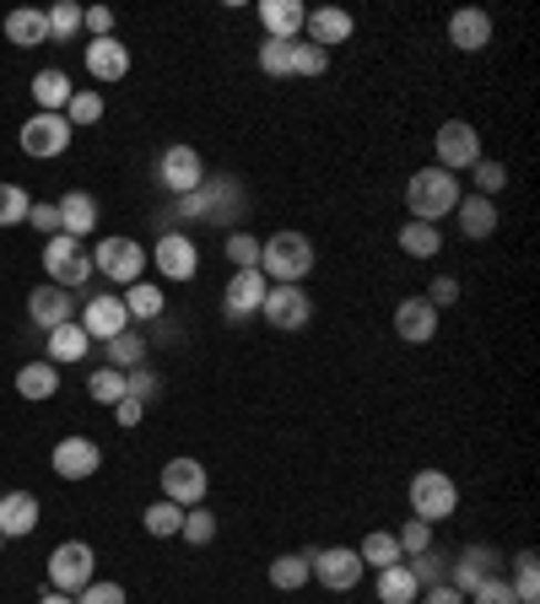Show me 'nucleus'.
<instances>
[{
	"instance_id": "nucleus-28",
	"label": "nucleus",
	"mask_w": 540,
	"mask_h": 604,
	"mask_svg": "<svg viewBox=\"0 0 540 604\" xmlns=\"http://www.w3.org/2000/svg\"><path fill=\"white\" fill-rule=\"evenodd\" d=\"M6 39L17 43V49H39V43H49V17L33 11V6L11 11V17H6Z\"/></svg>"
},
{
	"instance_id": "nucleus-9",
	"label": "nucleus",
	"mask_w": 540,
	"mask_h": 604,
	"mask_svg": "<svg viewBox=\"0 0 540 604\" xmlns=\"http://www.w3.org/2000/svg\"><path fill=\"white\" fill-rule=\"evenodd\" d=\"M308 572L330 588V594H346V588H357L363 583V556L351 551V545H325V551H308Z\"/></svg>"
},
{
	"instance_id": "nucleus-5",
	"label": "nucleus",
	"mask_w": 540,
	"mask_h": 604,
	"mask_svg": "<svg viewBox=\"0 0 540 604\" xmlns=\"http://www.w3.org/2000/svg\"><path fill=\"white\" fill-rule=\"evenodd\" d=\"M432 146H438V167H444V173H470L476 162L487 157V152H481V130L470 120H444Z\"/></svg>"
},
{
	"instance_id": "nucleus-26",
	"label": "nucleus",
	"mask_w": 540,
	"mask_h": 604,
	"mask_svg": "<svg viewBox=\"0 0 540 604\" xmlns=\"http://www.w3.org/2000/svg\"><path fill=\"white\" fill-rule=\"evenodd\" d=\"M54 211H60V233H65V238H77V243H82L86 233L98 227V201H92V195H82V190H71V195L54 205Z\"/></svg>"
},
{
	"instance_id": "nucleus-6",
	"label": "nucleus",
	"mask_w": 540,
	"mask_h": 604,
	"mask_svg": "<svg viewBox=\"0 0 540 604\" xmlns=\"http://www.w3.org/2000/svg\"><path fill=\"white\" fill-rule=\"evenodd\" d=\"M146 265H152V259H146V248H141L135 238H103L98 248H92V270L109 276L114 286H135Z\"/></svg>"
},
{
	"instance_id": "nucleus-35",
	"label": "nucleus",
	"mask_w": 540,
	"mask_h": 604,
	"mask_svg": "<svg viewBox=\"0 0 540 604\" xmlns=\"http://www.w3.org/2000/svg\"><path fill=\"white\" fill-rule=\"evenodd\" d=\"M179 524H184V508H179V502H167V496H157V502L141 513V529H146L152 540H173Z\"/></svg>"
},
{
	"instance_id": "nucleus-7",
	"label": "nucleus",
	"mask_w": 540,
	"mask_h": 604,
	"mask_svg": "<svg viewBox=\"0 0 540 604\" xmlns=\"http://www.w3.org/2000/svg\"><path fill=\"white\" fill-rule=\"evenodd\" d=\"M43 270H49V286H60V291H77V286L92 276V254H86L77 238H49L43 243Z\"/></svg>"
},
{
	"instance_id": "nucleus-24",
	"label": "nucleus",
	"mask_w": 540,
	"mask_h": 604,
	"mask_svg": "<svg viewBox=\"0 0 540 604\" xmlns=\"http://www.w3.org/2000/svg\"><path fill=\"white\" fill-rule=\"evenodd\" d=\"M351 11H340V6H319V11H308V22H303V33H308V43H319L325 54H330L335 43L351 39Z\"/></svg>"
},
{
	"instance_id": "nucleus-59",
	"label": "nucleus",
	"mask_w": 540,
	"mask_h": 604,
	"mask_svg": "<svg viewBox=\"0 0 540 604\" xmlns=\"http://www.w3.org/2000/svg\"><path fill=\"white\" fill-rule=\"evenodd\" d=\"M114 416H120V427H141V416H146V405H141V400H130V395H125V400L114 405Z\"/></svg>"
},
{
	"instance_id": "nucleus-2",
	"label": "nucleus",
	"mask_w": 540,
	"mask_h": 604,
	"mask_svg": "<svg viewBox=\"0 0 540 604\" xmlns=\"http://www.w3.org/2000/svg\"><path fill=\"white\" fill-rule=\"evenodd\" d=\"M314 270V243L303 233H276L259 243V276L271 286H303Z\"/></svg>"
},
{
	"instance_id": "nucleus-15",
	"label": "nucleus",
	"mask_w": 540,
	"mask_h": 604,
	"mask_svg": "<svg viewBox=\"0 0 540 604\" xmlns=\"http://www.w3.org/2000/svg\"><path fill=\"white\" fill-rule=\"evenodd\" d=\"M49 464H54L60 481H92L98 464H103V448L92 443V438H60L54 453H49Z\"/></svg>"
},
{
	"instance_id": "nucleus-4",
	"label": "nucleus",
	"mask_w": 540,
	"mask_h": 604,
	"mask_svg": "<svg viewBox=\"0 0 540 604\" xmlns=\"http://www.w3.org/2000/svg\"><path fill=\"white\" fill-rule=\"evenodd\" d=\"M92 577H98V556H92L86 540L54 545V556H49V588H54V594H71V600H77Z\"/></svg>"
},
{
	"instance_id": "nucleus-55",
	"label": "nucleus",
	"mask_w": 540,
	"mask_h": 604,
	"mask_svg": "<svg viewBox=\"0 0 540 604\" xmlns=\"http://www.w3.org/2000/svg\"><path fill=\"white\" fill-rule=\"evenodd\" d=\"M28 222H33V233H43V238H60V211H54L49 201H33Z\"/></svg>"
},
{
	"instance_id": "nucleus-36",
	"label": "nucleus",
	"mask_w": 540,
	"mask_h": 604,
	"mask_svg": "<svg viewBox=\"0 0 540 604\" xmlns=\"http://www.w3.org/2000/svg\"><path fill=\"white\" fill-rule=\"evenodd\" d=\"M308 577H314V572H308V551H287V556L271 562V583H276L282 594H297Z\"/></svg>"
},
{
	"instance_id": "nucleus-49",
	"label": "nucleus",
	"mask_w": 540,
	"mask_h": 604,
	"mask_svg": "<svg viewBox=\"0 0 540 604\" xmlns=\"http://www.w3.org/2000/svg\"><path fill=\"white\" fill-rule=\"evenodd\" d=\"M227 259H233V270H259V238L254 233H227Z\"/></svg>"
},
{
	"instance_id": "nucleus-37",
	"label": "nucleus",
	"mask_w": 540,
	"mask_h": 604,
	"mask_svg": "<svg viewBox=\"0 0 540 604\" xmlns=\"http://www.w3.org/2000/svg\"><path fill=\"white\" fill-rule=\"evenodd\" d=\"M43 17H49V43H77V33H82V6L77 0H54Z\"/></svg>"
},
{
	"instance_id": "nucleus-56",
	"label": "nucleus",
	"mask_w": 540,
	"mask_h": 604,
	"mask_svg": "<svg viewBox=\"0 0 540 604\" xmlns=\"http://www.w3.org/2000/svg\"><path fill=\"white\" fill-rule=\"evenodd\" d=\"M421 297H427V303H432V308H438V314H444V308H449V303H459V281H455V276H438V281L427 286V291H421Z\"/></svg>"
},
{
	"instance_id": "nucleus-30",
	"label": "nucleus",
	"mask_w": 540,
	"mask_h": 604,
	"mask_svg": "<svg viewBox=\"0 0 540 604\" xmlns=\"http://www.w3.org/2000/svg\"><path fill=\"white\" fill-rule=\"evenodd\" d=\"M86 351H92V340H86V329L77 319L60 324V329H49V362H82Z\"/></svg>"
},
{
	"instance_id": "nucleus-19",
	"label": "nucleus",
	"mask_w": 540,
	"mask_h": 604,
	"mask_svg": "<svg viewBox=\"0 0 540 604\" xmlns=\"http://www.w3.org/2000/svg\"><path fill=\"white\" fill-rule=\"evenodd\" d=\"M39 496L33 491H6L0 496V540H28L39 529Z\"/></svg>"
},
{
	"instance_id": "nucleus-33",
	"label": "nucleus",
	"mask_w": 540,
	"mask_h": 604,
	"mask_svg": "<svg viewBox=\"0 0 540 604\" xmlns=\"http://www.w3.org/2000/svg\"><path fill=\"white\" fill-rule=\"evenodd\" d=\"M357 556H363V566H374V572H384V566H395V562H406V556H400V540H395L389 529H374V534L357 545Z\"/></svg>"
},
{
	"instance_id": "nucleus-43",
	"label": "nucleus",
	"mask_w": 540,
	"mask_h": 604,
	"mask_svg": "<svg viewBox=\"0 0 540 604\" xmlns=\"http://www.w3.org/2000/svg\"><path fill=\"white\" fill-rule=\"evenodd\" d=\"M325 71H330V54L319 43H308V39L292 43V76H325Z\"/></svg>"
},
{
	"instance_id": "nucleus-17",
	"label": "nucleus",
	"mask_w": 540,
	"mask_h": 604,
	"mask_svg": "<svg viewBox=\"0 0 540 604\" xmlns=\"http://www.w3.org/2000/svg\"><path fill=\"white\" fill-rule=\"evenodd\" d=\"M498 562H502V556L492 551V545H465V551H459V562L449 566V588H459V594L470 600L487 577H498Z\"/></svg>"
},
{
	"instance_id": "nucleus-23",
	"label": "nucleus",
	"mask_w": 540,
	"mask_h": 604,
	"mask_svg": "<svg viewBox=\"0 0 540 604\" xmlns=\"http://www.w3.org/2000/svg\"><path fill=\"white\" fill-rule=\"evenodd\" d=\"M86 76L92 81H125L130 76V49L120 39H92L86 43Z\"/></svg>"
},
{
	"instance_id": "nucleus-14",
	"label": "nucleus",
	"mask_w": 540,
	"mask_h": 604,
	"mask_svg": "<svg viewBox=\"0 0 540 604\" xmlns=\"http://www.w3.org/2000/svg\"><path fill=\"white\" fill-rule=\"evenodd\" d=\"M259 314H265L271 329H303V324L314 319V297L303 286H271L265 303H259Z\"/></svg>"
},
{
	"instance_id": "nucleus-46",
	"label": "nucleus",
	"mask_w": 540,
	"mask_h": 604,
	"mask_svg": "<svg viewBox=\"0 0 540 604\" xmlns=\"http://www.w3.org/2000/svg\"><path fill=\"white\" fill-rule=\"evenodd\" d=\"M103 120V92H71V103H65V124L77 130V124H98Z\"/></svg>"
},
{
	"instance_id": "nucleus-48",
	"label": "nucleus",
	"mask_w": 540,
	"mask_h": 604,
	"mask_svg": "<svg viewBox=\"0 0 540 604\" xmlns=\"http://www.w3.org/2000/svg\"><path fill=\"white\" fill-rule=\"evenodd\" d=\"M292 43H282V39L259 43V71H265V76H292Z\"/></svg>"
},
{
	"instance_id": "nucleus-53",
	"label": "nucleus",
	"mask_w": 540,
	"mask_h": 604,
	"mask_svg": "<svg viewBox=\"0 0 540 604\" xmlns=\"http://www.w3.org/2000/svg\"><path fill=\"white\" fill-rule=\"evenodd\" d=\"M77 604H125V588H120V583H103V577H92L82 594H77Z\"/></svg>"
},
{
	"instance_id": "nucleus-32",
	"label": "nucleus",
	"mask_w": 540,
	"mask_h": 604,
	"mask_svg": "<svg viewBox=\"0 0 540 604\" xmlns=\"http://www.w3.org/2000/svg\"><path fill=\"white\" fill-rule=\"evenodd\" d=\"M54 389H60L54 362H28L17 372V395H22V400H54Z\"/></svg>"
},
{
	"instance_id": "nucleus-29",
	"label": "nucleus",
	"mask_w": 540,
	"mask_h": 604,
	"mask_svg": "<svg viewBox=\"0 0 540 604\" xmlns=\"http://www.w3.org/2000/svg\"><path fill=\"white\" fill-rule=\"evenodd\" d=\"M71 92H77V86H71V76H65V71H54V65L33 76V98H39V114H65Z\"/></svg>"
},
{
	"instance_id": "nucleus-22",
	"label": "nucleus",
	"mask_w": 540,
	"mask_h": 604,
	"mask_svg": "<svg viewBox=\"0 0 540 604\" xmlns=\"http://www.w3.org/2000/svg\"><path fill=\"white\" fill-rule=\"evenodd\" d=\"M395 335H400L406 346H427V340L438 335V308H432L427 297H406V303L395 308Z\"/></svg>"
},
{
	"instance_id": "nucleus-20",
	"label": "nucleus",
	"mask_w": 540,
	"mask_h": 604,
	"mask_svg": "<svg viewBox=\"0 0 540 604\" xmlns=\"http://www.w3.org/2000/svg\"><path fill=\"white\" fill-rule=\"evenodd\" d=\"M303 22H308V6L303 0H259V28L265 39H303Z\"/></svg>"
},
{
	"instance_id": "nucleus-16",
	"label": "nucleus",
	"mask_w": 540,
	"mask_h": 604,
	"mask_svg": "<svg viewBox=\"0 0 540 604\" xmlns=\"http://www.w3.org/2000/svg\"><path fill=\"white\" fill-rule=\"evenodd\" d=\"M77 324L86 329V340H114V335H125L130 329V314H125V303H120L114 291H103V297H86L82 319Z\"/></svg>"
},
{
	"instance_id": "nucleus-11",
	"label": "nucleus",
	"mask_w": 540,
	"mask_h": 604,
	"mask_svg": "<svg viewBox=\"0 0 540 604\" xmlns=\"http://www.w3.org/2000/svg\"><path fill=\"white\" fill-rule=\"evenodd\" d=\"M206 464L201 459H167L163 464V496L167 502H179V508H201L206 502Z\"/></svg>"
},
{
	"instance_id": "nucleus-10",
	"label": "nucleus",
	"mask_w": 540,
	"mask_h": 604,
	"mask_svg": "<svg viewBox=\"0 0 540 604\" xmlns=\"http://www.w3.org/2000/svg\"><path fill=\"white\" fill-rule=\"evenodd\" d=\"M157 184H163L173 201H179V195H195V190L206 184L201 152H195V146H167L163 157H157Z\"/></svg>"
},
{
	"instance_id": "nucleus-61",
	"label": "nucleus",
	"mask_w": 540,
	"mask_h": 604,
	"mask_svg": "<svg viewBox=\"0 0 540 604\" xmlns=\"http://www.w3.org/2000/svg\"><path fill=\"white\" fill-rule=\"evenodd\" d=\"M0 545H6V540H0Z\"/></svg>"
},
{
	"instance_id": "nucleus-3",
	"label": "nucleus",
	"mask_w": 540,
	"mask_h": 604,
	"mask_svg": "<svg viewBox=\"0 0 540 604\" xmlns=\"http://www.w3.org/2000/svg\"><path fill=\"white\" fill-rule=\"evenodd\" d=\"M406 496H411V519H421V524H444L459 508V485L444 470H416Z\"/></svg>"
},
{
	"instance_id": "nucleus-40",
	"label": "nucleus",
	"mask_w": 540,
	"mask_h": 604,
	"mask_svg": "<svg viewBox=\"0 0 540 604\" xmlns=\"http://www.w3.org/2000/svg\"><path fill=\"white\" fill-rule=\"evenodd\" d=\"M103 351H109V367H120V372H130V367L146 362V340H141L135 329L114 335V340H103Z\"/></svg>"
},
{
	"instance_id": "nucleus-31",
	"label": "nucleus",
	"mask_w": 540,
	"mask_h": 604,
	"mask_svg": "<svg viewBox=\"0 0 540 604\" xmlns=\"http://www.w3.org/2000/svg\"><path fill=\"white\" fill-rule=\"evenodd\" d=\"M416 594H421V583L411 577V566L395 562L378 572V604H416Z\"/></svg>"
},
{
	"instance_id": "nucleus-41",
	"label": "nucleus",
	"mask_w": 540,
	"mask_h": 604,
	"mask_svg": "<svg viewBox=\"0 0 540 604\" xmlns=\"http://www.w3.org/2000/svg\"><path fill=\"white\" fill-rule=\"evenodd\" d=\"M179 540L184 545H211L216 540V519H211V508H184V524H179Z\"/></svg>"
},
{
	"instance_id": "nucleus-58",
	"label": "nucleus",
	"mask_w": 540,
	"mask_h": 604,
	"mask_svg": "<svg viewBox=\"0 0 540 604\" xmlns=\"http://www.w3.org/2000/svg\"><path fill=\"white\" fill-rule=\"evenodd\" d=\"M416 600H421V604H465V594H459V588H449V583H432V588H421Z\"/></svg>"
},
{
	"instance_id": "nucleus-44",
	"label": "nucleus",
	"mask_w": 540,
	"mask_h": 604,
	"mask_svg": "<svg viewBox=\"0 0 540 604\" xmlns=\"http://www.w3.org/2000/svg\"><path fill=\"white\" fill-rule=\"evenodd\" d=\"M125 395H130V400H141V405H157V400H163V378H157L146 362L130 367V372H125Z\"/></svg>"
},
{
	"instance_id": "nucleus-13",
	"label": "nucleus",
	"mask_w": 540,
	"mask_h": 604,
	"mask_svg": "<svg viewBox=\"0 0 540 604\" xmlns=\"http://www.w3.org/2000/svg\"><path fill=\"white\" fill-rule=\"evenodd\" d=\"M146 259L163 270V281H195V270H201V248H195V238H184V233H163Z\"/></svg>"
},
{
	"instance_id": "nucleus-50",
	"label": "nucleus",
	"mask_w": 540,
	"mask_h": 604,
	"mask_svg": "<svg viewBox=\"0 0 540 604\" xmlns=\"http://www.w3.org/2000/svg\"><path fill=\"white\" fill-rule=\"evenodd\" d=\"M411 577L421 583V588H432V583H449V566H444V556L438 551H421V556H411Z\"/></svg>"
},
{
	"instance_id": "nucleus-39",
	"label": "nucleus",
	"mask_w": 540,
	"mask_h": 604,
	"mask_svg": "<svg viewBox=\"0 0 540 604\" xmlns=\"http://www.w3.org/2000/svg\"><path fill=\"white\" fill-rule=\"evenodd\" d=\"M508 583H513L519 604H536L540 600V556H536V551H519V556H513V577H508Z\"/></svg>"
},
{
	"instance_id": "nucleus-38",
	"label": "nucleus",
	"mask_w": 540,
	"mask_h": 604,
	"mask_svg": "<svg viewBox=\"0 0 540 604\" xmlns=\"http://www.w3.org/2000/svg\"><path fill=\"white\" fill-rule=\"evenodd\" d=\"M120 303H125V314L130 319H163V291H157V286L152 281H135V286H125V297H120Z\"/></svg>"
},
{
	"instance_id": "nucleus-18",
	"label": "nucleus",
	"mask_w": 540,
	"mask_h": 604,
	"mask_svg": "<svg viewBox=\"0 0 540 604\" xmlns=\"http://www.w3.org/2000/svg\"><path fill=\"white\" fill-rule=\"evenodd\" d=\"M77 319V297L71 291H60V286H39L33 297H28V324L33 329H60V324H71Z\"/></svg>"
},
{
	"instance_id": "nucleus-27",
	"label": "nucleus",
	"mask_w": 540,
	"mask_h": 604,
	"mask_svg": "<svg viewBox=\"0 0 540 604\" xmlns=\"http://www.w3.org/2000/svg\"><path fill=\"white\" fill-rule=\"evenodd\" d=\"M459 233L470 243H481V238H492L498 233V205L487 201V195H470V201H459Z\"/></svg>"
},
{
	"instance_id": "nucleus-42",
	"label": "nucleus",
	"mask_w": 540,
	"mask_h": 604,
	"mask_svg": "<svg viewBox=\"0 0 540 604\" xmlns=\"http://www.w3.org/2000/svg\"><path fill=\"white\" fill-rule=\"evenodd\" d=\"M86 389H92V400H98V405H109V410H114V405L125 400V372H120V367H98V372L86 378Z\"/></svg>"
},
{
	"instance_id": "nucleus-51",
	"label": "nucleus",
	"mask_w": 540,
	"mask_h": 604,
	"mask_svg": "<svg viewBox=\"0 0 540 604\" xmlns=\"http://www.w3.org/2000/svg\"><path fill=\"white\" fill-rule=\"evenodd\" d=\"M470 173H476V190H481L487 201H492L498 190H508V167H502V162H492V157H481Z\"/></svg>"
},
{
	"instance_id": "nucleus-54",
	"label": "nucleus",
	"mask_w": 540,
	"mask_h": 604,
	"mask_svg": "<svg viewBox=\"0 0 540 604\" xmlns=\"http://www.w3.org/2000/svg\"><path fill=\"white\" fill-rule=\"evenodd\" d=\"M82 28L92 33V39H114V11H109V6H86Z\"/></svg>"
},
{
	"instance_id": "nucleus-60",
	"label": "nucleus",
	"mask_w": 540,
	"mask_h": 604,
	"mask_svg": "<svg viewBox=\"0 0 540 604\" xmlns=\"http://www.w3.org/2000/svg\"><path fill=\"white\" fill-rule=\"evenodd\" d=\"M39 604H77V600H71V594H54V588H49V594H43Z\"/></svg>"
},
{
	"instance_id": "nucleus-52",
	"label": "nucleus",
	"mask_w": 540,
	"mask_h": 604,
	"mask_svg": "<svg viewBox=\"0 0 540 604\" xmlns=\"http://www.w3.org/2000/svg\"><path fill=\"white\" fill-rule=\"evenodd\" d=\"M470 604H519V594H513V583L498 572V577H487V583L470 594Z\"/></svg>"
},
{
	"instance_id": "nucleus-34",
	"label": "nucleus",
	"mask_w": 540,
	"mask_h": 604,
	"mask_svg": "<svg viewBox=\"0 0 540 604\" xmlns=\"http://www.w3.org/2000/svg\"><path fill=\"white\" fill-rule=\"evenodd\" d=\"M400 248H406L411 259H438V254H444V233L427 227V222H406V227H400Z\"/></svg>"
},
{
	"instance_id": "nucleus-45",
	"label": "nucleus",
	"mask_w": 540,
	"mask_h": 604,
	"mask_svg": "<svg viewBox=\"0 0 540 604\" xmlns=\"http://www.w3.org/2000/svg\"><path fill=\"white\" fill-rule=\"evenodd\" d=\"M28 211H33L28 190H17V184H0V227H22V222H28Z\"/></svg>"
},
{
	"instance_id": "nucleus-25",
	"label": "nucleus",
	"mask_w": 540,
	"mask_h": 604,
	"mask_svg": "<svg viewBox=\"0 0 540 604\" xmlns=\"http://www.w3.org/2000/svg\"><path fill=\"white\" fill-rule=\"evenodd\" d=\"M449 43L465 49V54H481V49L492 43V17H487V11H476V6L455 11V17H449Z\"/></svg>"
},
{
	"instance_id": "nucleus-8",
	"label": "nucleus",
	"mask_w": 540,
	"mask_h": 604,
	"mask_svg": "<svg viewBox=\"0 0 540 604\" xmlns=\"http://www.w3.org/2000/svg\"><path fill=\"white\" fill-rule=\"evenodd\" d=\"M201 195H206V222L211 227H227V233H233V222L249 216V195H244V184H238L233 173H206Z\"/></svg>"
},
{
	"instance_id": "nucleus-21",
	"label": "nucleus",
	"mask_w": 540,
	"mask_h": 604,
	"mask_svg": "<svg viewBox=\"0 0 540 604\" xmlns=\"http://www.w3.org/2000/svg\"><path fill=\"white\" fill-rule=\"evenodd\" d=\"M265 291H271V281L259 276V270H233V281H227V291H222V303H227V319H249V314H259V303H265Z\"/></svg>"
},
{
	"instance_id": "nucleus-12",
	"label": "nucleus",
	"mask_w": 540,
	"mask_h": 604,
	"mask_svg": "<svg viewBox=\"0 0 540 604\" xmlns=\"http://www.w3.org/2000/svg\"><path fill=\"white\" fill-rule=\"evenodd\" d=\"M17 141H22L28 157H65L71 152V124H65V114H33Z\"/></svg>"
},
{
	"instance_id": "nucleus-1",
	"label": "nucleus",
	"mask_w": 540,
	"mask_h": 604,
	"mask_svg": "<svg viewBox=\"0 0 540 604\" xmlns=\"http://www.w3.org/2000/svg\"><path fill=\"white\" fill-rule=\"evenodd\" d=\"M459 201H465L459 178L444 173V167H421L406 184V211H411V222H427V227H438V216H455Z\"/></svg>"
},
{
	"instance_id": "nucleus-57",
	"label": "nucleus",
	"mask_w": 540,
	"mask_h": 604,
	"mask_svg": "<svg viewBox=\"0 0 540 604\" xmlns=\"http://www.w3.org/2000/svg\"><path fill=\"white\" fill-rule=\"evenodd\" d=\"M173 222H206V195L195 190V195H179L173 201Z\"/></svg>"
},
{
	"instance_id": "nucleus-47",
	"label": "nucleus",
	"mask_w": 540,
	"mask_h": 604,
	"mask_svg": "<svg viewBox=\"0 0 540 604\" xmlns=\"http://www.w3.org/2000/svg\"><path fill=\"white\" fill-rule=\"evenodd\" d=\"M395 540H400V556L411 562L421 551H432V524H421V519H406V524L395 529Z\"/></svg>"
}]
</instances>
